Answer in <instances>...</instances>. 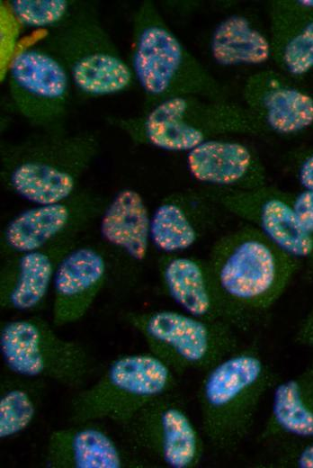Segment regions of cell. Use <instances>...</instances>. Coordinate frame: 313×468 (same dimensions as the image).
I'll return each mask as SVG.
<instances>
[{"label": "cell", "mask_w": 313, "mask_h": 468, "mask_svg": "<svg viewBox=\"0 0 313 468\" xmlns=\"http://www.w3.org/2000/svg\"><path fill=\"white\" fill-rule=\"evenodd\" d=\"M108 201L96 192L79 188L64 200L34 204L20 212L1 230V257L78 238L100 218Z\"/></svg>", "instance_id": "cell-11"}, {"label": "cell", "mask_w": 313, "mask_h": 468, "mask_svg": "<svg viewBox=\"0 0 313 468\" xmlns=\"http://www.w3.org/2000/svg\"><path fill=\"white\" fill-rule=\"evenodd\" d=\"M122 427L136 446L167 467L195 468L202 460V437L173 392L151 400Z\"/></svg>", "instance_id": "cell-12"}, {"label": "cell", "mask_w": 313, "mask_h": 468, "mask_svg": "<svg viewBox=\"0 0 313 468\" xmlns=\"http://www.w3.org/2000/svg\"><path fill=\"white\" fill-rule=\"evenodd\" d=\"M290 160L294 176L302 189L313 192V145L296 149Z\"/></svg>", "instance_id": "cell-28"}, {"label": "cell", "mask_w": 313, "mask_h": 468, "mask_svg": "<svg viewBox=\"0 0 313 468\" xmlns=\"http://www.w3.org/2000/svg\"><path fill=\"white\" fill-rule=\"evenodd\" d=\"M210 50L213 59L223 66L261 65L272 59L269 35L240 14H231L217 24Z\"/></svg>", "instance_id": "cell-24"}, {"label": "cell", "mask_w": 313, "mask_h": 468, "mask_svg": "<svg viewBox=\"0 0 313 468\" xmlns=\"http://www.w3.org/2000/svg\"><path fill=\"white\" fill-rule=\"evenodd\" d=\"M112 123L134 143L186 153L216 138L269 133L245 104L198 96L172 98L139 116L114 119Z\"/></svg>", "instance_id": "cell-4"}, {"label": "cell", "mask_w": 313, "mask_h": 468, "mask_svg": "<svg viewBox=\"0 0 313 468\" xmlns=\"http://www.w3.org/2000/svg\"><path fill=\"white\" fill-rule=\"evenodd\" d=\"M186 164L203 185L251 190L267 184L266 168L257 152L226 137L207 140L187 152Z\"/></svg>", "instance_id": "cell-19"}, {"label": "cell", "mask_w": 313, "mask_h": 468, "mask_svg": "<svg viewBox=\"0 0 313 468\" xmlns=\"http://www.w3.org/2000/svg\"><path fill=\"white\" fill-rule=\"evenodd\" d=\"M295 340L298 344L313 350V303L298 325Z\"/></svg>", "instance_id": "cell-29"}, {"label": "cell", "mask_w": 313, "mask_h": 468, "mask_svg": "<svg viewBox=\"0 0 313 468\" xmlns=\"http://www.w3.org/2000/svg\"><path fill=\"white\" fill-rule=\"evenodd\" d=\"M0 353L7 370L81 389L94 361L79 342L60 337L44 319L31 316L1 323Z\"/></svg>", "instance_id": "cell-9"}, {"label": "cell", "mask_w": 313, "mask_h": 468, "mask_svg": "<svg viewBox=\"0 0 313 468\" xmlns=\"http://www.w3.org/2000/svg\"><path fill=\"white\" fill-rule=\"evenodd\" d=\"M280 381L257 348L239 347L204 372L198 390L201 429L223 453L249 434L264 396Z\"/></svg>", "instance_id": "cell-3"}, {"label": "cell", "mask_w": 313, "mask_h": 468, "mask_svg": "<svg viewBox=\"0 0 313 468\" xmlns=\"http://www.w3.org/2000/svg\"><path fill=\"white\" fill-rule=\"evenodd\" d=\"M49 468H125L133 466L113 438L95 423H71L53 430L47 440Z\"/></svg>", "instance_id": "cell-22"}, {"label": "cell", "mask_w": 313, "mask_h": 468, "mask_svg": "<svg viewBox=\"0 0 313 468\" xmlns=\"http://www.w3.org/2000/svg\"><path fill=\"white\" fill-rule=\"evenodd\" d=\"M151 214L140 193L126 187L109 199L98 219L109 280L120 288L132 286L147 261L152 244Z\"/></svg>", "instance_id": "cell-15"}, {"label": "cell", "mask_w": 313, "mask_h": 468, "mask_svg": "<svg viewBox=\"0 0 313 468\" xmlns=\"http://www.w3.org/2000/svg\"><path fill=\"white\" fill-rule=\"evenodd\" d=\"M201 188L220 209L254 225L288 254L313 267V244L296 214L291 192L268 184L251 190Z\"/></svg>", "instance_id": "cell-14"}, {"label": "cell", "mask_w": 313, "mask_h": 468, "mask_svg": "<svg viewBox=\"0 0 313 468\" xmlns=\"http://www.w3.org/2000/svg\"><path fill=\"white\" fill-rule=\"evenodd\" d=\"M99 151L94 132L40 130L1 144L0 180L6 190L33 204L58 202L79 189Z\"/></svg>", "instance_id": "cell-1"}, {"label": "cell", "mask_w": 313, "mask_h": 468, "mask_svg": "<svg viewBox=\"0 0 313 468\" xmlns=\"http://www.w3.org/2000/svg\"><path fill=\"white\" fill-rule=\"evenodd\" d=\"M10 102L40 130L66 129L72 80L60 59L40 45L19 50L5 70Z\"/></svg>", "instance_id": "cell-10"}, {"label": "cell", "mask_w": 313, "mask_h": 468, "mask_svg": "<svg viewBox=\"0 0 313 468\" xmlns=\"http://www.w3.org/2000/svg\"><path fill=\"white\" fill-rule=\"evenodd\" d=\"M176 376L149 351L120 356L92 385L73 397L69 420L110 419L123 426L151 400L174 392Z\"/></svg>", "instance_id": "cell-7"}, {"label": "cell", "mask_w": 313, "mask_h": 468, "mask_svg": "<svg viewBox=\"0 0 313 468\" xmlns=\"http://www.w3.org/2000/svg\"><path fill=\"white\" fill-rule=\"evenodd\" d=\"M46 391L45 380L9 372L0 382V438L9 439L34 420Z\"/></svg>", "instance_id": "cell-25"}, {"label": "cell", "mask_w": 313, "mask_h": 468, "mask_svg": "<svg viewBox=\"0 0 313 468\" xmlns=\"http://www.w3.org/2000/svg\"><path fill=\"white\" fill-rule=\"evenodd\" d=\"M78 243V238H71L4 257L0 268L1 309L25 312L40 310L52 288L58 264Z\"/></svg>", "instance_id": "cell-18"}, {"label": "cell", "mask_w": 313, "mask_h": 468, "mask_svg": "<svg viewBox=\"0 0 313 468\" xmlns=\"http://www.w3.org/2000/svg\"><path fill=\"white\" fill-rule=\"evenodd\" d=\"M208 260L225 293L254 315L270 309L301 267L299 259L249 223L219 237Z\"/></svg>", "instance_id": "cell-5"}, {"label": "cell", "mask_w": 313, "mask_h": 468, "mask_svg": "<svg viewBox=\"0 0 313 468\" xmlns=\"http://www.w3.org/2000/svg\"><path fill=\"white\" fill-rule=\"evenodd\" d=\"M130 65L144 93L143 112L180 96L228 100L226 87L183 45L150 0L133 15Z\"/></svg>", "instance_id": "cell-2"}, {"label": "cell", "mask_w": 313, "mask_h": 468, "mask_svg": "<svg viewBox=\"0 0 313 468\" xmlns=\"http://www.w3.org/2000/svg\"><path fill=\"white\" fill-rule=\"evenodd\" d=\"M106 254L100 244H80L61 259L52 284L51 319L55 327L80 320L109 281Z\"/></svg>", "instance_id": "cell-17"}, {"label": "cell", "mask_w": 313, "mask_h": 468, "mask_svg": "<svg viewBox=\"0 0 313 468\" xmlns=\"http://www.w3.org/2000/svg\"><path fill=\"white\" fill-rule=\"evenodd\" d=\"M124 319L141 335L148 351L177 375L190 370L206 372L241 347L232 327L184 311H130Z\"/></svg>", "instance_id": "cell-8"}, {"label": "cell", "mask_w": 313, "mask_h": 468, "mask_svg": "<svg viewBox=\"0 0 313 468\" xmlns=\"http://www.w3.org/2000/svg\"><path fill=\"white\" fill-rule=\"evenodd\" d=\"M219 209L201 186L168 194L151 214L152 244L163 254L187 250L212 227Z\"/></svg>", "instance_id": "cell-20"}, {"label": "cell", "mask_w": 313, "mask_h": 468, "mask_svg": "<svg viewBox=\"0 0 313 468\" xmlns=\"http://www.w3.org/2000/svg\"><path fill=\"white\" fill-rule=\"evenodd\" d=\"M268 20L272 60L300 81L313 70V0H272Z\"/></svg>", "instance_id": "cell-21"}, {"label": "cell", "mask_w": 313, "mask_h": 468, "mask_svg": "<svg viewBox=\"0 0 313 468\" xmlns=\"http://www.w3.org/2000/svg\"><path fill=\"white\" fill-rule=\"evenodd\" d=\"M242 96L269 133L293 138L313 130V93L278 69L249 75Z\"/></svg>", "instance_id": "cell-16"}, {"label": "cell", "mask_w": 313, "mask_h": 468, "mask_svg": "<svg viewBox=\"0 0 313 468\" xmlns=\"http://www.w3.org/2000/svg\"><path fill=\"white\" fill-rule=\"evenodd\" d=\"M276 455L272 466L313 468V438L291 439Z\"/></svg>", "instance_id": "cell-27"}, {"label": "cell", "mask_w": 313, "mask_h": 468, "mask_svg": "<svg viewBox=\"0 0 313 468\" xmlns=\"http://www.w3.org/2000/svg\"><path fill=\"white\" fill-rule=\"evenodd\" d=\"M271 408L259 439L313 438V360L298 374L273 388Z\"/></svg>", "instance_id": "cell-23"}, {"label": "cell", "mask_w": 313, "mask_h": 468, "mask_svg": "<svg viewBox=\"0 0 313 468\" xmlns=\"http://www.w3.org/2000/svg\"><path fill=\"white\" fill-rule=\"evenodd\" d=\"M41 44L60 59L72 83L87 96L116 94L136 81L130 63L90 6L75 4L68 17L49 30Z\"/></svg>", "instance_id": "cell-6"}, {"label": "cell", "mask_w": 313, "mask_h": 468, "mask_svg": "<svg viewBox=\"0 0 313 468\" xmlns=\"http://www.w3.org/2000/svg\"><path fill=\"white\" fill-rule=\"evenodd\" d=\"M161 288L184 312L196 318L247 329L254 314L223 291L210 261L192 256L163 254L157 260Z\"/></svg>", "instance_id": "cell-13"}, {"label": "cell", "mask_w": 313, "mask_h": 468, "mask_svg": "<svg viewBox=\"0 0 313 468\" xmlns=\"http://www.w3.org/2000/svg\"><path fill=\"white\" fill-rule=\"evenodd\" d=\"M68 0H12L4 2L14 19L31 28L60 25L70 14L75 4Z\"/></svg>", "instance_id": "cell-26"}]
</instances>
